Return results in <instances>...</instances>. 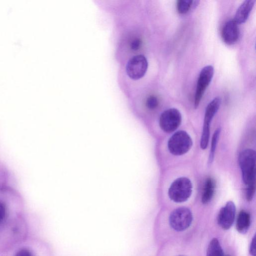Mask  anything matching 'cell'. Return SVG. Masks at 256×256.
Masks as SVG:
<instances>
[{"mask_svg":"<svg viewBox=\"0 0 256 256\" xmlns=\"http://www.w3.org/2000/svg\"><path fill=\"white\" fill-rule=\"evenodd\" d=\"M238 162L244 184L246 186H256V152L252 149L242 151Z\"/></svg>","mask_w":256,"mask_h":256,"instance_id":"6da1fadb","label":"cell"},{"mask_svg":"<svg viewBox=\"0 0 256 256\" xmlns=\"http://www.w3.org/2000/svg\"><path fill=\"white\" fill-rule=\"evenodd\" d=\"M192 188V184L190 179L186 177H180L175 180L171 184L168 194L172 201L182 202L190 197Z\"/></svg>","mask_w":256,"mask_h":256,"instance_id":"7a4b0ae2","label":"cell"},{"mask_svg":"<svg viewBox=\"0 0 256 256\" xmlns=\"http://www.w3.org/2000/svg\"><path fill=\"white\" fill-rule=\"evenodd\" d=\"M192 145V141L190 136L184 130L175 132L168 143L170 152L174 156H181L186 153Z\"/></svg>","mask_w":256,"mask_h":256,"instance_id":"3957f363","label":"cell"},{"mask_svg":"<svg viewBox=\"0 0 256 256\" xmlns=\"http://www.w3.org/2000/svg\"><path fill=\"white\" fill-rule=\"evenodd\" d=\"M220 102V98L219 97H216L208 104L206 108L200 142V146L202 150H205L207 148L210 136V124L219 109Z\"/></svg>","mask_w":256,"mask_h":256,"instance_id":"277c9868","label":"cell"},{"mask_svg":"<svg viewBox=\"0 0 256 256\" xmlns=\"http://www.w3.org/2000/svg\"><path fill=\"white\" fill-rule=\"evenodd\" d=\"M192 220V214L187 208L181 207L174 210L169 218L170 226L175 230L181 232L188 228Z\"/></svg>","mask_w":256,"mask_h":256,"instance_id":"5b68a950","label":"cell"},{"mask_svg":"<svg viewBox=\"0 0 256 256\" xmlns=\"http://www.w3.org/2000/svg\"><path fill=\"white\" fill-rule=\"evenodd\" d=\"M182 122V115L175 108H168L164 111L159 119V125L166 132L170 133L176 130Z\"/></svg>","mask_w":256,"mask_h":256,"instance_id":"8992f818","label":"cell"},{"mask_svg":"<svg viewBox=\"0 0 256 256\" xmlns=\"http://www.w3.org/2000/svg\"><path fill=\"white\" fill-rule=\"evenodd\" d=\"M148 68L146 58L142 54H138L129 60L126 66V72L130 78L138 80L144 76Z\"/></svg>","mask_w":256,"mask_h":256,"instance_id":"52a82bcc","label":"cell"},{"mask_svg":"<svg viewBox=\"0 0 256 256\" xmlns=\"http://www.w3.org/2000/svg\"><path fill=\"white\" fill-rule=\"evenodd\" d=\"M214 74V68L211 65L204 67L200 72L194 94V106L196 108Z\"/></svg>","mask_w":256,"mask_h":256,"instance_id":"ba28073f","label":"cell"},{"mask_svg":"<svg viewBox=\"0 0 256 256\" xmlns=\"http://www.w3.org/2000/svg\"><path fill=\"white\" fill-rule=\"evenodd\" d=\"M236 214V206L232 201L226 202L222 208L218 216V225L224 230H228L234 223Z\"/></svg>","mask_w":256,"mask_h":256,"instance_id":"9c48e42d","label":"cell"},{"mask_svg":"<svg viewBox=\"0 0 256 256\" xmlns=\"http://www.w3.org/2000/svg\"><path fill=\"white\" fill-rule=\"evenodd\" d=\"M240 35L238 24L234 19L228 21L224 25L222 36L224 42L227 44H234Z\"/></svg>","mask_w":256,"mask_h":256,"instance_id":"30bf717a","label":"cell"},{"mask_svg":"<svg viewBox=\"0 0 256 256\" xmlns=\"http://www.w3.org/2000/svg\"><path fill=\"white\" fill-rule=\"evenodd\" d=\"M255 2V0H246L240 6L234 18L238 24H241L246 22Z\"/></svg>","mask_w":256,"mask_h":256,"instance_id":"8fae6325","label":"cell"},{"mask_svg":"<svg viewBox=\"0 0 256 256\" xmlns=\"http://www.w3.org/2000/svg\"><path fill=\"white\" fill-rule=\"evenodd\" d=\"M250 224V214L245 210H241L238 216L236 222L237 230L242 234H245L248 230Z\"/></svg>","mask_w":256,"mask_h":256,"instance_id":"7c38bea8","label":"cell"},{"mask_svg":"<svg viewBox=\"0 0 256 256\" xmlns=\"http://www.w3.org/2000/svg\"><path fill=\"white\" fill-rule=\"evenodd\" d=\"M215 188L214 180L211 178L206 179L202 197V201L204 204L208 203L212 198Z\"/></svg>","mask_w":256,"mask_h":256,"instance_id":"4fadbf2b","label":"cell"},{"mask_svg":"<svg viewBox=\"0 0 256 256\" xmlns=\"http://www.w3.org/2000/svg\"><path fill=\"white\" fill-rule=\"evenodd\" d=\"M199 2L198 0H179L177 2V8L179 13L184 14L194 9Z\"/></svg>","mask_w":256,"mask_h":256,"instance_id":"5bb4252c","label":"cell"},{"mask_svg":"<svg viewBox=\"0 0 256 256\" xmlns=\"http://www.w3.org/2000/svg\"><path fill=\"white\" fill-rule=\"evenodd\" d=\"M206 256H225L218 240L213 238L210 242L206 252Z\"/></svg>","mask_w":256,"mask_h":256,"instance_id":"9a60e30c","label":"cell"},{"mask_svg":"<svg viewBox=\"0 0 256 256\" xmlns=\"http://www.w3.org/2000/svg\"><path fill=\"white\" fill-rule=\"evenodd\" d=\"M220 128H218L214 131L211 142L210 150L208 158V163L211 164L212 162L214 156L215 151L216 149V147L218 142V140L219 139L220 135Z\"/></svg>","mask_w":256,"mask_h":256,"instance_id":"2e32d148","label":"cell"},{"mask_svg":"<svg viewBox=\"0 0 256 256\" xmlns=\"http://www.w3.org/2000/svg\"><path fill=\"white\" fill-rule=\"evenodd\" d=\"M158 104V98L154 96H150L148 98L146 102V107L150 110L156 108Z\"/></svg>","mask_w":256,"mask_h":256,"instance_id":"e0dca14e","label":"cell"},{"mask_svg":"<svg viewBox=\"0 0 256 256\" xmlns=\"http://www.w3.org/2000/svg\"><path fill=\"white\" fill-rule=\"evenodd\" d=\"M141 45V40L139 38H136L131 42L130 44V47L133 50H137L140 48Z\"/></svg>","mask_w":256,"mask_h":256,"instance_id":"ac0fdd59","label":"cell"},{"mask_svg":"<svg viewBox=\"0 0 256 256\" xmlns=\"http://www.w3.org/2000/svg\"><path fill=\"white\" fill-rule=\"evenodd\" d=\"M6 214V206L5 204L0 200V222L3 220Z\"/></svg>","mask_w":256,"mask_h":256,"instance_id":"d6986e66","label":"cell"},{"mask_svg":"<svg viewBox=\"0 0 256 256\" xmlns=\"http://www.w3.org/2000/svg\"><path fill=\"white\" fill-rule=\"evenodd\" d=\"M250 253L252 256H256V236H254L250 248Z\"/></svg>","mask_w":256,"mask_h":256,"instance_id":"ffe728a7","label":"cell"},{"mask_svg":"<svg viewBox=\"0 0 256 256\" xmlns=\"http://www.w3.org/2000/svg\"><path fill=\"white\" fill-rule=\"evenodd\" d=\"M15 256H32L31 252L28 250L22 249L18 251Z\"/></svg>","mask_w":256,"mask_h":256,"instance_id":"44dd1931","label":"cell"},{"mask_svg":"<svg viewBox=\"0 0 256 256\" xmlns=\"http://www.w3.org/2000/svg\"><path fill=\"white\" fill-rule=\"evenodd\" d=\"M225 256H230L229 255H225Z\"/></svg>","mask_w":256,"mask_h":256,"instance_id":"7402d4cb","label":"cell"},{"mask_svg":"<svg viewBox=\"0 0 256 256\" xmlns=\"http://www.w3.org/2000/svg\"></svg>","mask_w":256,"mask_h":256,"instance_id":"603a6c76","label":"cell"}]
</instances>
